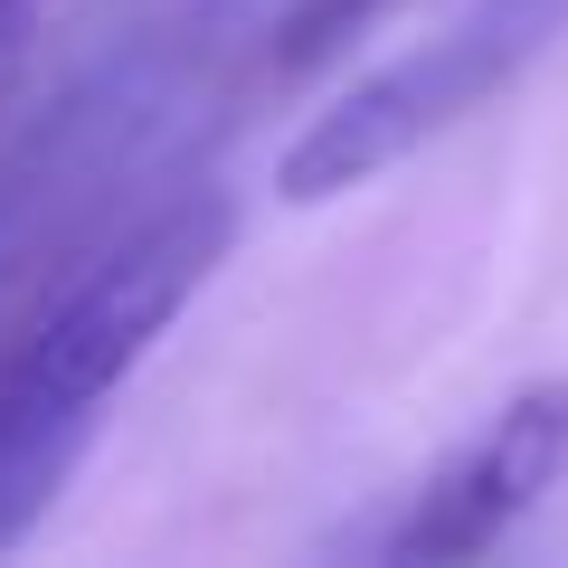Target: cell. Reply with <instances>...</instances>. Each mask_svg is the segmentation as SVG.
<instances>
[{"mask_svg":"<svg viewBox=\"0 0 568 568\" xmlns=\"http://www.w3.org/2000/svg\"><path fill=\"white\" fill-rule=\"evenodd\" d=\"M559 10L568 0H484V10H465L455 29H436V39H417L407 58H388L379 77H361L351 95H332L304 133L284 142L275 200L323 209V200H342V190L398 171L407 152H426L436 133H455L474 104H493L549 48Z\"/></svg>","mask_w":568,"mask_h":568,"instance_id":"7a4b0ae2","label":"cell"},{"mask_svg":"<svg viewBox=\"0 0 568 568\" xmlns=\"http://www.w3.org/2000/svg\"><path fill=\"white\" fill-rule=\"evenodd\" d=\"M29 20H39V0H0V48L20 39V29H29Z\"/></svg>","mask_w":568,"mask_h":568,"instance_id":"277c9868","label":"cell"},{"mask_svg":"<svg viewBox=\"0 0 568 568\" xmlns=\"http://www.w3.org/2000/svg\"><path fill=\"white\" fill-rule=\"evenodd\" d=\"M227 237H237V209L219 190H190V200L133 219L10 342L0 361V549H20L48 521V503L67 493L85 436H95V407L152 361V342L227 265Z\"/></svg>","mask_w":568,"mask_h":568,"instance_id":"6da1fadb","label":"cell"},{"mask_svg":"<svg viewBox=\"0 0 568 568\" xmlns=\"http://www.w3.org/2000/svg\"><path fill=\"white\" fill-rule=\"evenodd\" d=\"M559 484H568V369H549V379H521L446 465L407 493V511L388 521V559H417V568L484 559Z\"/></svg>","mask_w":568,"mask_h":568,"instance_id":"3957f363","label":"cell"}]
</instances>
